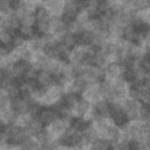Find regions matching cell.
<instances>
[{
    "label": "cell",
    "mask_w": 150,
    "mask_h": 150,
    "mask_svg": "<svg viewBox=\"0 0 150 150\" xmlns=\"http://www.w3.org/2000/svg\"><path fill=\"white\" fill-rule=\"evenodd\" d=\"M123 68L122 66L116 61H109L108 64L104 67V80L112 83L116 79L122 76Z\"/></svg>",
    "instance_id": "1"
},
{
    "label": "cell",
    "mask_w": 150,
    "mask_h": 150,
    "mask_svg": "<svg viewBox=\"0 0 150 150\" xmlns=\"http://www.w3.org/2000/svg\"><path fill=\"white\" fill-rule=\"evenodd\" d=\"M69 127H70V122L60 117V118H57L56 121H54L52 124H49L46 129H47L53 136H55V137L57 138V137L61 136Z\"/></svg>",
    "instance_id": "2"
},
{
    "label": "cell",
    "mask_w": 150,
    "mask_h": 150,
    "mask_svg": "<svg viewBox=\"0 0 150 150\" xmlns=\"http://www.w3.org/2000/svg\"><path fill=\"white\" fill-rule=\"evenodd\" d=\"M82 98H84L86 101L90 102L93 105L96 104L97 102H100L101 100H103L101 93H100V89H98V86L97 84H91L89 86L82 94H81Z\"/></svg>",
    "instance_id": "3"
},
{
    "label": "cell",
    "mask_w": 150,
    "mask_h": 150,
    "mask_svg": "<svg viewBox=\"0 0 150 150\" xmlns=\"http://www.w3.org/2000/svg\"><path fill=\"white\" fill-rule=\"evenodd\" d=\"M57 118H60V115H59V112L56 110H54L53 108H43L38 121L42 125H46V128H47L49 124H52Z\"/></svg>",
    "instance_id": "4"
},
{
    "label": "cell",
    "mask_w": 150,
    "mask_h": 150,
    "mask_svg": "<svg viewBox=\"0 0 150 150\" xmlns=\"http://www.w3.org/2000/svg\"><path fill=\"white\" fill-rule=\"evenodd\" d=\"M87 56H88L87 47L75 46L70 50V63H73V64H83Z\"/></svg>",
    "instance_id": "5"
},
{
    "label": "cell",
    "mask_w": 150,
    "mask_h": 150,
    "mask_svg": "<svg viewBox=\"0 0 150 150\" xmlns=\"http://www.w3.org/2000/svg\"><path fill=\"white\" fill-rule=\"evenodd\" d=\"M93 108V104L84 98H81L79 103L73 108V117H79V118H84V116L90 111Z\"/></svg>",
    "instance_id": "6"
},
{
    "label": "cell",
    "mask_w": 150,
    "mask_h": 150,
    "mask_svg": "<svg viewBox=\"0 0 150 150\" xmlns=\"http://www.w3.org/2000/svg\"><path fill=\"white\" fill-rule=\"evenodd\" d=\"M42 5L49 11L52 15H59L61 16L64 11V1H59V0H48L43 1Z\"/></svg>",
    "instance_id": "7"
},
{
    "label": "cell",
    "mask_w": 150,
    "mask_h": 150,
    "mask_svg": "<svg viewBox=\"0 0 150 150\" xmlns=\"http://www.w3.org/2000/svg\"><path fill=\"white\" fill-rule=\"evenodd\" d=\"M62 98H63L66 105L73 110V108L79 103V101L82 98V96H81V94H79V93L70 91V93H64V95L62 96Z\"/></svg>",
    "instance_id": "8"
},
{
    "label": "cell",
    "mask_w": 150,
    "mask_h": 150,
    "mask_svg": "<svg viewBox=\"0 0 150 150\" xmlns=\"http://www.w3.org/2000/svg\"><path fill=\"white\" fill-rule=\"evenodd\" d=\"M38 81H39L40 86L46 87V88H50V87L54 86V76H53V74H50V73H48L46 70H41L39 73Z\"/></svg>",
    "instance_id": "9"
},
{
    "label": "cell",
    "mask_w": 150,
    "mask_h": 150,
    "mask_svg": "<svg viewBox=\"0 0 150 150\" xmlns=\"http://www.w3.org/2000/svg\"><path fill=\"white\" fill-rule=\"evenodd\" d=\"M27 45L29 47V49L34 53V54H38V53H41L43 50V47H45V43L43 41L41 40V38H33L30 40L27 41Z\"/></svg>",
    "instance_id": "10"
},
{
    "label": "cell",
    "mask_w": 150,
    "mask_h": 150,
    "mask_svg": "<svg viewBox=\"0 0 150 150\" xmlns=\"http://www.w3.org/2000/svg\"><path fill=\"white\" fill-rule=\"evenodd\" d=\"M34 15H35L36 21H46V20H49V18L52 16L49 11L42 4L36 8V11L34 12Z\"/></svg>",
    "instance_id": "11"
},
{
    "label": "cell",
    "mask_w": 150,
    "mask_h": 150,
    "mask_svg": "<svg viewBox=\"0 0 150 150\" xmlns=\"http://www.w3.org/2000/svg\"><path fill=\"white\" fill-rule=\"evenodd\" d=\"M139 122L143 123H150V105L142 103V107L139 109Z\"/></svg>",
    "instance_id": "12"
},
{
    "label": "cell",
    "mask_w": 150,
    "mask_h": 150,
    "mask_svg": "<svg viewBox=\"0 0 150 150\" xmlns=\"http://www.w3.org/2000/svg\"><path fill=\"white\" fill-rule=\"evenodd\" d=\"M18 52H19V54H20L21 60L28 61V62H32V61H33V59H34V53L29 49L28 45H26V46H23L22 48L18 49Z\"/></svg>",
    "instance_id": "13"
},
{
    "label": "cell",
    "mask_w": 150,
    "mask_h": 150,
    "mask_svg": "<svg viewBox=\"0 0 150 150\" xmlns=\"http://www.w3.org/2000/svg\"><path fill=\"white\" fill-rule=\"evenodd\" d=\"M12 13H14V11L12 9L9 1L7 0H1L0 1V16H9Z\"/></svg>",
    "instance_id": "14"
},
{
    "label": "cell",
    "mask_w": 150,
    "mask_h": 150,
    "mask_svg": "<svg viewBox=\"0 0 150 150\" xmlns=\"http://www.w3.org/2000/svg\"><path fill=\"white\" fill-rule=\"evenodd\" d=\"M139 18L142 19V21H143L144 23H146V25L150 26V8L146 9V11H144V12H142V13L139 14Z\"/></svg>",
    "instance_id": "15"
},
{
    "label": "cell",
    "mask_w": 150,
    "mask_h": 150,
    "mask_svg": "<svg viewBox=\"0 0 150 150\" xmlns=\"http://www.w3.org/2000/svg\"><path fill=\"white\" fill-rule=\"evenodd\" d=\"M8 150H20V149H19V146H18V145H11Z\"/></svg>",
    "instance_id": "16"
}]
</instances>
